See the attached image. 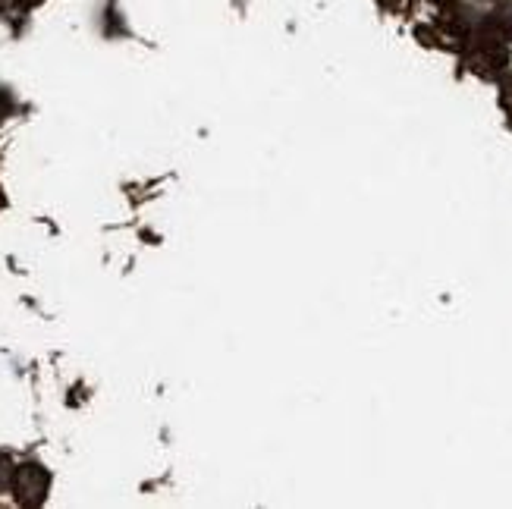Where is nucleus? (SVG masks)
<instances>
[{
  "label": "nucleus",
  "instance_id": "obj_1",
  "mask_svg": "<svg viewBox=\"0 0 512 509\" xmlns=\"http://www.w3.org/2000/svg\"><path fill=\"white\" fill-rule=\"evenodd\" d=\"M48 488H51V475L41 466H35V462L19 466L13 475V494L22 506H41L44 497H48Z\"/></svg>",
  "mask_w": 512,
  "mask_h": 509
},
{
  "label": "nucleus",
  "instance_id": "obj_2",
  "mask_svg": "<svg viewBox=\"0 0 512 509\" xmlns=\"http://www.w3.org/2000/svg\"><path fill=\"white\" fill-rule=\"evenodd\" d=\"M13 475H16V469H13L10 456L0 453V491H7V488H10V484H13Z\"/></svg>",
  "mask_w": 512,
  "mask_h": 509
},
{
  "label": "nucleus",
  "instance_id": "obj_3",
  "mask_svg": "<svg viewBox=\"0 0 512 509\" xmlns=\"http://www.w3.org/2000/svg\"><path fill=\"white\" fill-rule=\"evenodd\" d=\"M10 114V98L4 95V92H0V120H4Z\"/></svg>",
  "mask_w": 512,
  "mask_h": 509
},
{
  "label": "nucleus",
  "instance_id": "obj_4",
  "mask_svg": "<svg viewBox=\"0 0 512 509\" xmlns=\"http://www.w3.org/2000/svg\"><path fill=\"white\" fill-rule=\"evenodd\" d=\"M381 4H384L387 10H403V7L409 4V0H381Z\"/></svg>",
  "mask_w": 512,
  "mask_h": 509
}]
</instances>
